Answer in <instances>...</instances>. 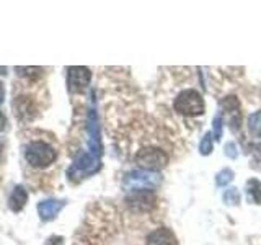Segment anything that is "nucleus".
I'll use <instances>...</instances> for the list:
<instances>
[{
	"mask_svg": "<svg viewBox=\"0 0 261 245\" xmlns=\"http://www.w3.org/2000/svg\"><path fill=\"white\" fill-rule=\"evenodd\" d=\"M24 157L28 163L35 168H46L56 162L57 152L44 141H33L24 151Z\"/></svg>",
	"mask_w": 261,
	"mask_h": 245,
	"instance_id": "f257e3e1",
	"label": "nucleus"
},
{
	"mask_svg": "<svg viewBox=\"0 0 261 245\" xmlns=\"http://www.w3.org/2000/svg\"><path fill=\"white\" fill-rule=\"evenodd\" d=\"M136 163L142 170L147 172H159L167 167L168 163V155L165 151L159 149V147H144L134 157Z\"/></svg>",
	"mask_w": 261,
	"mask_h": 245,
	"instance_id": "f03ea898",
	"label": "nucleus"
},
{
	"mask_svg": "<svg viewBox=\"0 0 261 245\" xmlns=\"http://www.w3.org/2000/svg\"><path fill=\"white\" fill-rule=\"evenodd\" d=\"M175 110L183 116H199L204 113V100L201 93L193 88L183 90L175 100Z\"/></svg>",
	"mask_w": 261,
	"mask_h": 245,
	"instance_id": "7ed1b4c3",
	"label": "nucleus"
},
{
	"mask_svg": "<svg viewBox=\"0 0 261 245\" xmlns=\"http://www.w3.org/2000/svg\"><path fill=\"white\" fill-rule=\"evenodd\" d=\"M162 182V177L157 172H147V170H134L129 172L124 178L126 186L130 190H152V188L159 186Z\"/></svg>",
	"mask_w": 261,
	"mask_h": 245,
	"instance_id": "20e7f679",
	"label": "nucleus"
},
{
	"mask_svg": "<svg viewBox=\"0 0 261 245\" xmlns=\"http://www.w3.org/2000/svg\"><path fill=\"white\" fill-rule=\"evenodd\" d=\"M126 204L134 212H149L153 209L157 198L152 190H133L126 196Z\"/></svg>",
	"mask_w": 261,
	"mask_h": 245,
	"instance_id": "39448f33",
	"label": "nucleus"
},
{
	"mask_svg": "<svg viewBox=\"0 0 261 245\" xmlns=\"http://www.w3.org/2000/svg\"><path fill=\"white\" fill-rule=\"evenodd\" d=\"M101 167L100 159L93 157L92 154H80L77 160L73 162V165L70 167L69 174H72L75 177H87V175H92L95 172H98Z\"/></svg>",
	"mask_w": 261,
	"mask_h": 245,
	"instance_id": "423d86ee",
	"label": "nucleus"
},
{
	"mask_svg": "<svg viewBox=\"0 0 261 245\" xmlns=\"http://www.w3.org/2000/svg\"><path fill=\"white\" fill-rule=\"evenodd\" d=\"M67 80L69 85L73 92H80V90L87 88V85L90 84V79H92V72L87 67H69L67 69Z\"/></svg>",
	"mask_w": 261,
	"mask_h": 245,
	"instance_id": "0eeeda50",
	"label": "nucleus"
},
{
	"mask_svg": "<svg viewBox=\"0 0 261 245\" xmlns=\"http://www.w3.org/2000/svg\"><path fill=\"white\" fill-rule=\"evenodd\" d=\"M147 245H178L175 234L168 227H159L147 235Z\"/></svg>",
	"mask_w": 261,
	"mask_h": 245,
	"instance_id": "6e6552de",
	"label": "nucleus"
},
{
	"mask_svg": "<svg viewBox=\"0 0 261 245\" xmlns=\"http://www.w3.org/2000/svg\"><path fill=\"white\" fill-rule=\"evenodd\" d=\"M13 108H15L16 116L20 119H31L35 116V111H36L35 102H33L30 96H18L15 100Z\"/></svg>",
	"mask_w": 261,
	"mask_h": 245,
	"instance_id": "1a4fd4ad",
	"label": "nucleus"
},
{
	"mask_svg": "<svg viewBox=\"0 0 261 245\" xmlns=\"http://www.w3.org/2000/svg\"><path fill=\"white\" fill-rule=\"evenodd\" d=\"M62 208H64V201L46 200V201H41V203L38 204V212H39L41 219L51 220V219H54L57 214H59Z\"/></svg>",
	"mask_w": 261,
	"mask_h": 245,
	"instance_id": "9d476101",
	"label": "nucleus"
},
{
	"mask_svg": "<svg viewBox=\"0 0 261 245\" xmlns=\"http://www.w3.org/2000/svg\"><path fill=\"white\" fill-rule=\"evenodd\" d=\"M28 201V193L23 186H15V190L12 191L10 198H8V206L13 212H20L24 204Z\"/></svg>",
	"mask_w": 261,
	"mask_h": 245,
	"instance_id": "9b49d317",
	"label": "nucleus"
},
{
	"mask_svg": "<svg viewBox=\"0 0 261 245\" xmlns=\"http://www.w3.org/2000/svg\"><path fill=\"white\" fill-rule=\"evenodd\" d=\"M220 105H222V108L230 114V125H232V129H239V126H237V122L233 119V114H240V103L239 100H237V96H227L224 98L222 102H220Z\"/></svg>",
	"mask_w": 261,
	"mask_h": 245,
	"instance_id": "f8f14e48",
	"label": "nucleus"
},
{
	"mask_svg": "<svg viewBox=\"0 0 261 245\" xmlns=\"http://www.w3.org/2000/svg\"><path fill=\"white\" fill-rule=\"evenodd\" d=\"M247 198L253 204H261V183L251 178L247 182Z\"/></svg>",
	"mask_w": 261,
	"mask_h": 245,
	"instance_id": "ddd939ff",
	"label": "nucleus"
},
{
	"mask_svg": "<svg viewBox=\"0 0 261 245\" xmlns=\"http://www.w3.org/2000/svg\"><path fill=\"white\" fill-rule=\"evenodd\" d=\"M248 129L253 137H256L258 141H261V111L253 113L248 118Z\"/></svg>",
	"mask_w": 261,
	"mask_h": 245,
	"instance_id": "4468645a",
	"label": "nucleus"
},
{
	"mask_svg": "<svg viewBox=\"0 0 261 245\" xmlns=\"http://www.w3.org/2000/svg\"><path fill=\"white\" fill-rule=\"evenodd\" d=\"M233 180V172L230 168H224L222 172H219L216 177V183L217 186H225Z\"/></svg>",
	"mask_w": 261,
	"mask_h": 245,
	"instance_id": "2eb2a0df",
	"label": "nucleus"
},
{
	"mask_svg": "<svg viewBox=\"0 0 261 245\" xmlns=\"http://www.w3.org/2000/svg\"><path fill=\"white\" fill-rule=\"evenodd\" d=\"M224 201L227 204H230V206H233V204H239L240 203V193L237 188H228V190L224 193Z\"/></svg>",
	"mask_w": 261,
	"mask_h": 245,
	"instance_id": "dca6fc26",
	"label": "nucleus"
},
{
	"mask_svg": "<svg viewBox=\"0 0 261 245\" xmlns=\"http://www.w3.org/2000/svg\"><path fill=\"white\" fill-rule=\"evenodd\" d=\"M16 70H18L20 76L27 77L30 80H35L41 76V69L39 67H16Z\"/></svg>",
	"mask_w": 261,
	"mask_h": 245,
	"instance_id": "f3484780",
	"label": "nucleus"
},
{
	"mask_svg": "<svg viewBox=\"0 0 261 245\" xmlns=\"http://www.w3.org/2000/svg\"><path fill=\"white\" fill-rule=\"evenodd\" d=\"M199 151L202 155H209L212 152V134L211 133H206L201 141V145H199Z\"/></svg>",
	"mask_w": 261,
	"mask_h": 245,
	"instance_id": "a211bd4d",
	"label": "nucleus"
},
{
	"mask_svg": "<svg viewBox=\"0 0 261 245\" xmlns=\"http://www.w3.org/2000/svg\"><path fill=\"white\" fill-rule=\"evenodd\" d=\"M222 129H224V119H222V114H217L214 118V136L217 141H220L222 137Z\"/></svg>",
	"mask_w": 261,
	"mask_h": 245,
	"instance_id": "6ab92c4d",
	"label": "nucleus"
},
{
	"mask_svg": "<svg viewBox=\"0 0 261 245\" xmlns=\"http://www.w3.org/2000/svg\"><path fill=\"white\" fill-rule=\"evenodd\" d=\"M5 128V116H4V113L0 111V131H2Z\"/></svg>",
	"mask_w": 261,
	"mask_h": 245,
	"instance_id": "aec40b11",
	"label": "nucleus"
},
{
	"mask_svg": "<svg viewBox=\"0 0 261 245\" xmlns=\"http://www.w3.org/2000/svg\"><path fill=\"white\" fill-rule=\"evenodd\" d=\"M4 96H5V90H4V85L0 84V103L4 102Z\"/></svg>",
	"mask_w": 261,
	"mask_h": 245,
	"instance_id": "412c9836",
	"label": "nucleus"
},
{
	"mask_svg": "<svg viewBox=\"0 0 261 245\" xmlns=\"http://www.w3.org/2000/svg\"><path fill=\"white\" fill-rule=\"evenodd\" d=\"M2 147H4V142H2V139H0V151H2Z\"/></svg>",
	"mask_w": 261,
	"mask_h": 245,
	"instance_id": "4be33fe9",
	"label": "nucleus"
}]
</instances>
